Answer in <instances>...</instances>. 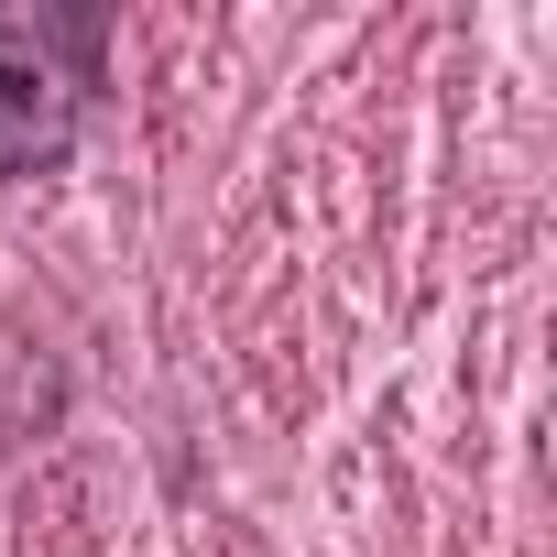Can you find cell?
Instances as JSON below:
<instances>
[{
    "mask_svg": "<svg viewBox=\"0 0 557 557\" xmlns=\"http://www.w3.org/2000/svg\"><path fill=\"white\" fill-rule=\"evenodd\" d=\"M110 23L77 0H0V186H34L77 153Z\"/></svg>",
    "mask_w": 557,
    "mask_h": 557,
    "instance_id": "cell-1",
    "label": "cell"
}]
</instances>
